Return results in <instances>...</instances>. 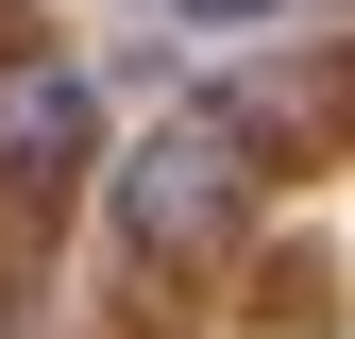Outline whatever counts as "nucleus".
Segmentation results:
<instances>
[{"label": "nucleus", "mask_w": 355, "mask_h": 339, "mask_svg": "<svg viewBox=\"0 0 355 339\" xmlns=\"http://www.w3.org/2000/svg\"><path fill=\"white\" fill-rule=\"evenodd\" d=\"M254 153H271V119H254V102H187V119H153V136L119 153V238H136L153 272H203V254L254 221Z\"/></svg>", "instance_id": "obj_1"}, {"label": "nucleus", "mask_w": 355, "mask_h": 339, "mask_svg": "<svg viewBox=\"0 0 355 339\" xmlns=\"http://www.w3.org/2000/svg\"><path fill=\"white\" fill-rule=\"evenodd\" d=\"M0 339H17V322H0Z\"/></svg>", "instance_id": "obj_4"}, {"label": "nucleus", "mask_w": 355, "mask_h": 339, "mask_svg": "<svg viewBox=\"0 0 355 339\" xmlns=\"http://www.w3.org/2000/svg\"><path fill=\"white\" fill-rule=\"evenodd\" d=\"M85 153H102V85L68 51H0V204H51Z\"/></svg>", "instance_id": "obj_2"}, {"label": "nucleus", "mask_w": 355, "mask_h": 339, "mask_svg": "<svg viewBox=\"0 0 355 339\" xmlns=\"http://www.w3.org/2000/svg\"><path fill=\"white\" fill-rule=\"evenodd\" d=\"M187 17H271V0H187Z\"/></svg>", "instance_id": "obj_3"}]
</instances>
